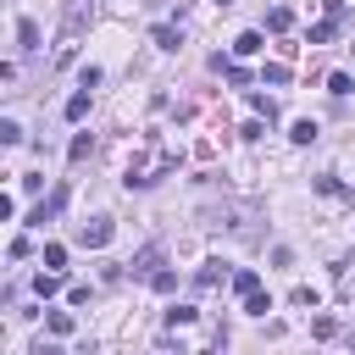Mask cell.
<instances>
[{"instance_id":"cell-1","label":"cell","mask_w":355,"mask_h":355,"mask_svg":"<svg viewBox=\"0 0 355 355\" xmlns=\"http://www.w3.org/2000/svg\"><path fill=\"white\" fill-rule=\"evenodd\" d=\"M166 172H178V150H166L161 139H150V155H139L122 183H128V189H150V183H161Z\"/></svg>"},{"instance_id":"cell-2","label":"cell","mask_w":355,"mask_h":355,"mask_svg":"<svg viewBox=\"0 0 355 355\" xmlns=\"http://www.w3.org/2000/svg\"><path fill=\"white\" fill-rule=\"evenodd\" d=\"M89 22H94V0H67V11H61V44H55V67H67V61L78 55V39H83Z\"/></svg>"},{"instance_id":"cell-3","label":"cell","mask_w":355,"mask_h":355,"mask_svg":"<svg viewBox=\"0 0 355 355\" xmlns=\"http://www.w3.org/2000/svg\"><path fill=\"white\" fill-rule=\"evenodd\" d=\"M111 239H116V222H111V216H89V222H78V244H83V250H105Z\"/></svg>"},{"instance_id":"cell-4","label":"cell","mask_w":355,"mask_h":355,"mask_svg":"<svg viewBox=\"0 0 355 355\" xmlns=\"http://www.w3.org/2000/svg\"><path fill=\"white\" fill-rule=\"evenodd\" d=\"M61 205H67V183H61V189H55V194H50V200H39V205H33V211H28V222H33V227H44V222H50V216H55V211H61Z\"/></svg>"},{"instance_id":"cell-5","label":"cell","mask_w":355,"mask_h":355,"mask_svg":"<svg viewBox=\"0 0 355 355\" xmlns=\"http://www.w3.org/2000/svg\"><path fill=\"white\" fill-rule=\"evenodd\" d=\"M161 255H166V250H161V244H144V250H139V255H133V261H128V266H133V272H139V277H150V272H155V266H161Z\"/></svg>"},{"instance_id":"cell-6","label":"cell","mask_w":355,"mask_h":355,"mask_svg":"<svg viewBox=\"0 0 355 355\" xmlns=\"http://www.w3.org/2000/svg\"><path fill=\"white\" fill-rule=\"evenodd\" d=\"M222 277H227V266H222V261H205V266L194 272V288H216Z\"/></svg>"},{"instance_id":"cell-7","label":"cell","mask_w":355,"mask_h":355,"mask_svg":"<svg viewBox=\"0 0 355 355\" xmlns=\"http://www.w3.org/2000/svg\"><path fill=\"white\" fill-rule=\"evenodd\" d=\"M255 288H261V272H250V266H239V272H233V294H239V300H250Z\"/></svg>"},{"instance_id":"cell-8","label":"cell","mask_w":355,"mask_h":355,"mask_svg":"<svg viewBox=\"0 0 355 355\" xmlns=\"http://www.w3.org/2000/svg\"><path fill=\"white\" fill-rule=\"evenodd\" d=\"M17 39H22V50L33 55V50H39V22H33V17H22V22H17Z\"/></svg>"},{"instance_id":"cell-9","label":"cell","mask_w":355,"mask_h":355,"mask_svg":"<svg viewBox=\"0 0 355 355\" xmlns=\"http://www.w3.org/2000/svg\"><path fill=\"white\" fill-rule=\"evenodd\" d=\"M338 22H344V17H322V22L311 28V44H327V39L338 33Z\"/></svg>"},{"instance_id":"cell-10","label":"cell","mask_w":355,"mask_h":355,"mask_svg":"<svg viewBox=\"0 0 355 355\" xmlns=\"http://www.w3.org/2000/svg\"><path fill=\"white\" fill-rule=\"evenodd\" d=\"M155 44H161V50H178V44H183V28L161 22V28H155Z\"/></svg>"},{"instance_id":"cell-11","label":"cell","mask_w":355,"mask_h":355,"mask_svg":"<svg viewBox=\"0 0 355 355\" xmlns=\"http://www.w3.org/2000/svg\"><path fill=\"white\" fill-rule=\"evenodd\" d=\"M67 116H72V122H83V116H89V83H83V89L67 100Z\"/></svg>"},{"instance_id":"cell-12","label":"cell","mask_w":355,"mask_h":355,"mask_svg":"<svg viewBox=\"0 0 355 355\" xmlns=\"http://www.w3.org/2000/svg\"><path fill=\"white\" fill-rule=\"evenodd\" d=\"M250 105H255L261 122H277V100H272V94H250Z\"/></svg>"},{"instance_id":"cell-13","label":"cell","mask_w":355,"mask_h":355,"mask_svg":"<svg viewBox=\"0 0 355 355\" xmlns=\"http://www.w3.org/2000/svg\"><path fill=\"white\" fill-rule=\"evenodd\" d=\"M150 288H155V294H172V288H178V272L155 266V272H150Z\"/></svg>"},{"instance_id":"cell-14","label":"cell","mask_w":355,"mask_h":355,"mask_svg":"<svg viewBox=\"0 0 355 355\" xmlns=\"http://www.w3.org/2000/svg\"><path fill=\"white\" fill-rule=\"evenodd\" d=\"M288 22H294V11H288V6H272V11H266V28H272V33H283Z\"/></svg>"},{"instance_id":"cell-15","label":"cell","mask_w":355,"mask_h":355,"mask_svg":"<svg viewBox=\"0 0 355 355\" xmlns=\"http://www.w3.org/2000/svg\"><path fill=\"white\" fill-rule=\"evenodd\" d=\"M288 139H294V144H311V139H316V122H311V116H300V122L288 128Z\"/></svg>"},{"instance_id":"cell-16","label":"cell","mask_w":355,"mask_h":355,"mask_svg":"<svg viewBox=\"0 0 355 355\" xmlns=\"http://www.w3.org/2000/svg\"><path fill=\"white\" fill-rule=\"evenodd\" d=\"M194 316H200V311H194V305H172V311H166V327H189V322H194Z\"/></svg>"},{"instance_id":"cell-17","label":"cell","mask_w":355,"mask_h":355,"mask_svg":"<svg viewBox=\"0 0 355 355\" xmlns=\"http://www.w3.org/2000/svg\"><path fill=\"white\" fill-rule=\"evenodd\" d=\"M233 50H239V55H255V50H261V33H255V28H250V33H239V39H233Z\"/></svg>"},{"instance_id":"cell-18","label":"cell","mask_w":355,"mask_h":355,"mask_svg":"<svg viewBox=\"0 0 355 355\" xmlns=\"http://www.w3.org/2000/svg\"><path fill=\"white\" fill-rule=\"evenodd\" d=\"M349 89H355V78H349V72H333V78H327V94H338V100H344Z\"/></svg>"},{"instance_id":"cell-19","label":"cell","mask_w":355,"mask_h":355,"mask_svg":"<svg viewBox=\"0 0 355 355\" xmlns=\"http://www.w3.org/2000/svg\"><path fill=\"white\" fill-rule=\"evenodd\" d=\"M89 150H94V139H89V133H78V139H72V144H67V161H83V155H89Z\"/></svg>"},{"instance_id":"cell-20","label":"cell","mask_w":355,"mask_h":355,"mask_svg":"<svg viewBox=\"0 0 355 355\" xmlns=\"http://www.w3.org/2000/svg\"><path fill=\"white\" fill-rule=\"evenodd\" d=\"M0 144H22V122L6 116V122H0Z\"/></svg>"},{"instance_id":"cell-21","label":"cell","mask_w":355,"mask_h":355,"mask_svg":"<svg viewBox=\"0 0 355 355\" xmlns=\"http://www.w3.org/2000/svg\"><path fill=\"white\" fill-rule=\"evenodd\" d=\"M44 266L61 272V266H67V244H44Z\"/></svg>"},{"instance_id":"cell-22","label":"cell","mask_w":355,"mask_h":355,"mask_svg":"<svg viewBox=\"0 0 355 355\" xmlns=\"http://www.w3.org/2000/svg\"><path fill=\"white\" fill-rule=\"evenodd\" d=\"M244 311H250V316H266V311H272V300H266V294H261V288H255V294H250V300H244Z\"/></svg>"},{"instance_id":"cell-23","label":"cell","mask_w":355,"mask_h":355,"mask_svg":"<svg viewBox=\"0 0 355 355\" xmlns=\"http://www.w3.org/2000/svg\"><path fill=\"white\" fill-rule=\"evenodd\" d=\"M50 333L67 338V333H72V316H67V311H50Z\"/></svg>"},{"instance_id":"cell-24","label":"cell","mask_w":355,"mask_h":355,"mask_svg":"<svg viewBox=\"0 0 355 355\" xmlns=\"http://www.w3.org/2000/svg\"><path fill=\"white\" fill-rule=\"evenodd\" d=\"M222 72H227V83H233V89H244V83H250V72H244V67H239V61H227V67H222Z\"/></svg>"},{"instance_id":"cell-25","label":"cell","mask_w":355,"mask_h":355,"mask_svg":"<svg viewBox=\"0 0 355 355\" xmlns=\"http://www.w3.org/2000/svg\"><path fill=\"white\" fill-rule=\"evenodd\" d=\"M261 78H266V83H288V78H294V72H288V67H283V61H272V67H266V72H261Z\"/></svg>"},{"instance_id":"cell-26","label":"cell","mask_w":355,"mask_h":355,"mask_svg":"<svg viewBox=\"0 0 355 355\" xmlns=\"http://www.w3.org/2000/svg\"><path fill=\"white\" fill-rule=\"evenodd\" d=\"M28 250H33V244H28V233H17V239H11V244H6V255H11V261H22V255H28Z\"/></svg>"},{"instance_id":"cell-27","label":"cell","mask_w":355,"mask_h":355,"mask_svg":"<svg viewBox=\"0 0 355 355\" xmlns=\"http://www.w3.org/2000/svg\"><path fill=\"white\" fill-rule=\"evenodd\" d=\"M288 300H294V305H311V311H316V288H311V283H300V288H294Z\"/></svg>"},{"instance_id":"cell-28","label":"cell","mask_w":355,"mask_h":355,"mask_svg":"<svg viewBox=\"0 0 355 355\" xmlns=\"http://www.w3.org/2000/svg\"><path fill=\"white\" fill-rule=\"evenodd\" d=\"M311 333H316V338H333V333H338V322H333V316H316V322H311Z\"/></svg>"},{"instance_id":"cell-29","label":"cell","mask_w":355,"mask_h":355,"mask_svg":"<svg viewBox=\"0 0 355 355\" xmlns=\"http://www.w3.org/2000/svg\"><path fill=\"white\" fill-rule=\"evenodd\" d=\"M216 6H227V0H216Z\"/></svg>"}]
</instances>
